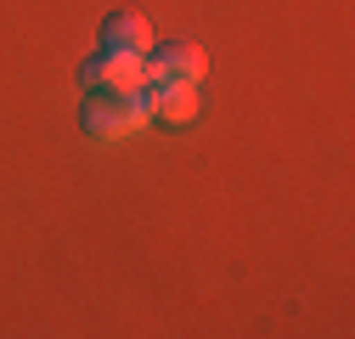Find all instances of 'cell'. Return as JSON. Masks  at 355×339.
I'll return each mask as SVG.
<instances>
[{"label":"cell","mask_w":355,"mask_h":339,"mask_svg":"<svg viewBox=\"0 0 355 339\" xmlns=\"http://www.w3.org/2000/svg\"><path fill=\"white\" fill-rule=\"evenodd\" d=\"M79 85L85 91H147L153 68L147 57H124V51H102L91 63H79Z\"/></svg>","instance_id":"2"},{"label":"cell","mask_w":355,"mask_h":339,"mask_svg":"<svg viewBox=\"0 0 355 339\" xmlns=\"http://www.w3.org/2000/svg\"><path fill=\"white\" fill-rule=\"evenodd\" d=\"M147 68H153V79H187V85H198L203 79V46H192V40H153V51H147Z\"/></svg>","instance_id":"4"},{"label":"cell","mask_w":355,"mask_h":339,"mask_svg":"<svg viewBox=\"0 0 355 339\" xmlns=\"http://www.w3.org/2000/svg\"><path fill=\"white\" fill-rule=\"evenodd\" d=\"M147 102H153V119H164V124H192L198 119V108H203V97H198V85H187V79H153L147 85Z\"/></svg>","instance_id":"3"},{"label":"cell","mask_w":355,"mask_h":339,"mask_svg":"<svg viewBox=\"0 0 355 339\" xmlns=\"http://www.w3.org/2000/svg\"><path fill=\"white\" fill-rule=\"evenodd\" d=\"M147 119H153L147 91H91L85 108H79V131L91 142H124V136H136Z\"/></svg>","instance_id":"1"},{"label":"cell","mask_w":355,"mask_h":339,"mask_svg":"<svg viewBox=\"0 0 355 339\" xmlns=\"http://www.w3.org/2000/svg\"><path fill=\"white\" fill-rule=\"evenodd\" d=\"M102 51H124V57H147L153 51V23L141 12H113L102 23Z\"/></svg>","instance_id":"5"}]
</instances>
